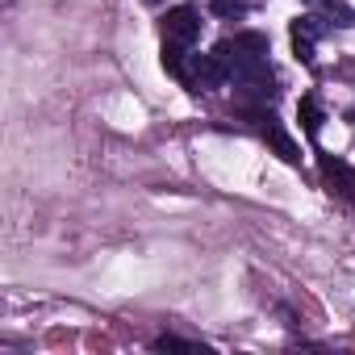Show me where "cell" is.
Segmentation results:
<instances>
[{
    "instance_id": "1",
    "label": "cell",
    "mask_w": 355,
    "mask_h": 355,
    "mask_svg": "<svg viewBox=\"0 0 355 355\" xmlns=\"http://www.w3.org/2000/svg\"><path fill=\"white\" fill-rule=\"evenodd\" d=\"M180 80L193 88V92H209V88H222L230 80V71L222 67L218 55H189L184 67H180Z\"/></svg>"
},
{
    "instance_id": "2",
    "label": "cell",
    "mask_w": 355,
    "mask_h": 355,
    "mask_svg": "<svg viewBox=\"0 0 355 355\" xmlns=\"http://www.w3.org/2000/svg\"><path fill=\"white\" fill-rule=\"evenodd\" d=\"M197 34H201V17H197V9H189V5L167 9V17H163V42L193 46V42H197Z\"/></svg>"
},
{
    "instance_id": "3",
    "label": "cell",
    "mask_w": 355,
    "mask_h": 355,
    "mask_svg": "<svg viewBox=\"0 0 355 355\" xmlns=\"http://www.w3.org/2000/svg\"><path fill=\"white\" fill-rule=\"evenodd\" d=\"M259 121H263V138H268V146H272L284 163H301V146H297V138H293V134H288L272 113H268V117H259Z\"/></svg>"
},
{
    "instance_id": "4",
    "label": "cell",
    "mask_w": 355,
    "mask_h": 355,
    "mask_svg": "<svg viewBox=\"0 0 355 355\" xmlns=\"http://www.w3.org/2000/svg\"><path fill=\"white\" fill-rule=\"evenodd\" d=\"M318 34H322V21H318V17H297V21H293V55H297L301 63H313V42H318Z\"/></svg>"
},
{
    "instance_id": "5",
    "label": "cell",
    "mask_w": 355,
    "mask_h": 355,
    "mask_svg": "<svg viewBox=\"0 0 355 355\" xmlns=\"http://www.w3.org/2000/svg\"><path fill=\"white\" fill-rule=\"evenodd\" d=\"M322 175H326V180L343 193V197H351L355 201V171L343 163V159H334V155H322Z\"/></svg>"
},
{
    "instance_id": "6",
    "label": "cell",
    "mask_w": 355,
    "mask_h": 355,
    "mask_svg": "<svg viewBox=\"0 0 355 355\" xmlns=\"http://www.w3.org/2000/svg\"><path fill=\"white\" fill-rule=\"evenodd\" d=\"M297 117H301V125H305V134H309V138H318V134H322V121H326V113H322L318 96H301V105H297Z\"/></svg>"
},
{
    "instance_id": "7",
    "label": "cell",
    "mask_w": 355,
    "mask_h": 355,
    "mask_svg": "<svg viewBox=\"0 0 355 355\" xmlns=\"http://www.w3.org/2000/svg\"><path fill=\"white\" fill-rule=\"evenodd\" d=\"M322 13H326L334 26H343V30H351V26H355V9H347L343 0H326V5H322Z\"/></svg>"
},
{
    "instance_id": "8",
    "label": "cell",
    "mask_w": 355,
    "mask_h": 355,
    "mask_svg": "<svg viewBox=\"0 0 355 355\" xmlns=\"http://www.w3.org/2000/svg\"><path fill=\"white\" fill-rule=\"evenodd\" d=\"M155 351H201V347L189 343V338H175V334H159L155 338Z\"/></svg>"
},
{
    "instance_id": "9",
    "label": "cell",
    "mask_w": 355,
    "mask_h": 355,
    "mask_svg": "<svg viewBox=\"0 0 355 355\" xmlns=\"http://www.w3.org/2000/svg\"><path fill=\"white\" fill-rule=\"evenodd\" d=\"M214 13L218 17H243L247 13V0H214Z\"/></svg>"
}]
</instances>
